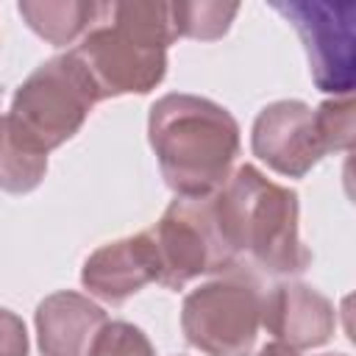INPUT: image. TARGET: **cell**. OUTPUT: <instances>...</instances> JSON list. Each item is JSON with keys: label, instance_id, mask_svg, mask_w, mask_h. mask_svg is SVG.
Returning a JSON list of instances; mask_svg holds the SVG:
<instances>
[{"label": "cell", "instance_id": "30bf717a", "mask_svg": "<svg viewBox=\"0 0 356 356\" xmlns=\"http://www.w3.org/2000/svg\"><path fill=\"white\" fill-rule=\"evenodd\" d=\"M156 273L150 236L139 231L92 250L81 267V284L92 298L120 306L147 284H156Z\"/></svg>", "mask_w": 356, "mask_h": 356}, {"label": "cell", "instance_id": "8992f818", "mask_svg": "<svg viewBox=\"0 0 356 356\" xmlns=\"http://www.w3.org/2000/svg\"><path fill=\"white\" fill-rule=\"evenodd\" d=\"M145 231L156 253V284L164 289L178 292L200 275H222L239 267L217 222L214 195L175 197Z\"/></svg>", "mask_w": 356, "mask_h": 356}, {"label": "cell", "instance_id": "277c9868", "mask_svg": "<svg viewBox=\"0 0 356 356\" xmlns=\"http://www.w3.org/2000/svg\"><path fill=\"white\" fill-rule=\"evenodd\" d=\"M97 100L89 72L67 50L42 61L17 86L11 108L3 117L22 145L47 156L83 128Z\"/></svg>", "mask_w": 356, "mask_h": 356}, {"label": "cell", "instance_id": "5b68a950", "mask_svg": "<svg viewBox=\"0 0 356 356\" xmlns=\"http://www.w3.org/2000/svg\"><path fill=\"white\" fill-rule=\"evenodd\" d=\"M261 298L259 278L239 267L195 286L181 303L184 339L206 356H250L261 328Z\"/></svg>", "mask_w": 356, "mask_h": 356}, {"label": "cell", "instance_id": "e0dca14e", "mask_svg": "<svg viewBox=\"0 0 356 356\" xmlns=\"http://www.w3.org/2000/svg\"><path fill=\"white\" fill-rule=\"evenodd\" d=\"M28 328L19 314L0 306V356H28Z\"/></svg>", "mask_w": 356, "mask_h": 356}, {"label": "cell", "instance_id": "2e32d148", "mask_svg": "<svg viewBox=\"0 0 356 356\" xmlns=\"http://www.w3.org/2000/svg\"><path fill=\"white\" fill-rule=\"evenodd\" d=\"M314 117L328 153H339L350 147L353 142V97L350 95L323 100L314 108Z\"/></svg>", "mask_w": 356, "mask_h": 356}, {"label": "cell", "instance_id": "5bb4252c", "mask_svg": "<svg viewBox=\"0 0 356 356\" xmlns=\"http://www.w3.org/2000/svg\"><path fill=\"white\" fill-rule=\"evenodd\" d=\"M170 14H172V25L178 39H197V42H214L222 39L234 22V17L239 14L236 3H170Z\"/></svg>", "mask_w": 356, "mask_h": 356}, {"label": "cell", "instance_id": "8fae6325", "mask_svg": "<svg viewBox=\"0 0 356 356\" xmlns=\"http://www.w3.org/2000/svg\"><path fill=\"white\" fill-rule=\"evenodd\" d=\"M33 323L42 356H86L108 314L89 295L61 289L39 300Z\"/></svg>", "mask_w": 356, "mask_h": 356}, {"label": "cell", "instance_id": "4fadbf2b", "mask_svg": "<svg viewBox=\"0 0 356 356\" xmlns=\"http://www.w3.org/2000/svg\"><path fill=\"white\" fill-rule=\"evenodd\" d=\"M47 172V156L22 145L0 117V189L8 195L33 192Z\"/></svg>", "mask_w": 356, "mask_h": 356}, {"label": "cell", "instance_id": "9a60e30c", "mask_svg": "<svg viewBox=\"0 0 356 356\" xmlns=\"http://www.w3.org/2000/svg\"><path fill=\"white\" fill-rule=\"evenodd\" d=\"M86 356H156V348L139 325L128 320H108L92 339Z\"/></svg>", "mask_w": 356, "mask_h": 356}, {"label": "cell", "instance_id": "7a4b0ae2", "mask_svg": "<svg viewBox=\"0 0 356 356\" xmlns=\"http://www.w3.org/2000/svg\"><path fill=\"white\" fill-rule=\"evenodd\" d=\"M214 211L239 264L248 259L261 273L278 278L309 270L312 250L300 239L295 189L270 181L253 164H242L214 192Z\"/></svg>", "mask_w": 356, "mask_h": 356}, {"label": "cell", "instance_id": "52a82bcc", "mask_svg": "<svg viewBox=\"0 0 356 356\" xmlns=\"http://www.w3.org/2000/svg\"><path fill=\"white\" fill-rule=\"evenodd\" d=\"M298 31L312 81L334 97L350 95L356 81V6L350 0H289L273 3Z\"/></svg>", "mask_w": 356, "mask_h": 356}, {"label": "cell", "instance_id": "6da1fadb", "mask_svg": "<svg viewBox=\"0 0 356 356\" xmlns=\"http://www.w3.org/2000/svg\"><path fill=\"white\" fill-rule=\"evenodd\" d=\"M147 142L175 197L214 195L239 156V122L200 95L170 92L147 111Z\"/></svg>", "mask_w": 356, "mask_h": 356}, {"label": "cell", "instance_id": "3957f363", "mask_svg": "<svg viewBox=\"0 0 356 356\" xmlns=\"http://www.w3.org/2000/svg\"><path fill=\"white\" fill-rule=\"evenodd\" d=\"M178 39L170 3H103L97 22L70 50L97 97L147 95L167 75V47Z\"/></svg>", "mask_w": 356, "mask_h": 356}, {"label": "cell", "instance_id": "ba28073f", "mask_svg": "<svg viewBox=\"0 0 356 356\" xmlns=\"http://www.w3.org/2000/svg\"><path fill=\"white\" fill-rule=\"evenodd\" d=\"M250 150L284 178H303L328 153L314 108L295 97L273 100L256 114Z\"/></svg>", "mask_w": 356, "mask_h": 356}, {"label": "cell", "instance_id": "9c48e42d", "mask_svg": "<svg viewBox=\"0 0 356 356\" xmlns=\"http://www.w3.org/2000/svg\"><path fill=\"white\" fill-rule=\"evenodd\" d=\"M261 328H267L275 342L292 350H312L334 337L337 309L312 284L286 278L264 292Z\"/></svg>", "mask_w": 356, "mask_h": 356}, {"label": "cell", "instance_id": "7c38bea8", "mask_svg": "<svg viewBox=\"0 0 356 356\" xmlns=\"http://www.w3.org/2000/svg\"><path fill=\"white\" fill-rule=\"evenodd\" d=\"M103 3L83 0H19L17 11L25 25L44 42L64 47L78 42L100 17Z\"/></svg>", "mask_w": 356, "mask_h": 356}, {"label": "cell", "instance_id": "ac0fdd59", "mask_svg": "<svg viewBox=\"0 0 356 356\" xmlns=\"http://www.w3.org/2000/svg\"><path fill=\"white\" fill-rule=\"evenodd\" d=\"M256 356H300V350H292V348H286V345H281V342L273 339L264 348H259ZM320 356H345V353H320Z\"/></svg>", "mask_w": 356, "mask_h": 356}]
</instances>
